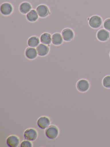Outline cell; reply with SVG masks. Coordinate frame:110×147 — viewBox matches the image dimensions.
I'll list each match as a JSON object with an SVG mask.
<instances>
[{"instance_id": "ac0fdd59", "label": "cell", "mask_w": 110, "mask_h": 147, "mask_svg": "<svg viewBox=\"0 0 110 147\" xmlns=\"http://www.w3.org/2000/svg\"><path fill=\"white\" fill-rule=\"evenodd\" d=\"M102 85L106 88H110V76H107L103 78Z\"/></svg>"}, {"instance_id": "6da1fadb", "label": "cell", "mask_w": 110, "mask_h": 147, "mask_svg": "<svg viewBox=\"0 0 110 147\" xmlns=\"http://www.w3.org/2000/svg\"><path fill=\"white\" fill-rule=\"evenodd\" d=\"M59 133V131L56 126L54 125L48 126L45 130V135L50 139L56 138Z\"/></svg>"}, {"instance_id": "3957f363", "label": "cell", "mask_w": 110, "mask_h": 147, "mask_svg": "<svg viewBox=\"0 0 110 147\" xmlns=\"http://www.w3.org/2000/svg\"><path fill=\"white\" fill-rule=\"evenodd\" d=\"M90 83L86 79H81L78 81L76 83L77 89L82 92H85L89 90L90 88Z\"/></svg>"}, {"instance_id": "5b68a950", "label": "cell", "mask_w": 110, "mask_h": 147, "mask_svg": "<svg viewBox=\"0 0 110 147\" xmlns=\"http://www.w3.org/2000/svg\"><path fill=\"white\" fill-rule=\"evenodd\" d=\"M24 138L25 140L33 141L36 140L38 137V132L36 130L33 128L27 129L24 133Z\"/></svg>"}, {"instance_id": "8992f818", "label": "cell", "mask_w": 110, "mask_h": 147, "mask_svg": "<svg viewBox=\"0 0 110 147\" xmlns=\"http://www.w3.org/2000/svg\"><path fill=\"white\" fill-rule=\"evenodd\" d=\"M36 10L40 18H46L50 13L49 8L47 6L45 5H40L38 6Z\"/></svg>"}, {"instance_id": "7a4b0ae2", "label": "cell", "mask_w": 110, "mask_h": 147, "mask_svg": "<svg viewBox=\"0 0 110 147\" xmlns=\"http://www.w3.org/2000/svg\"><path fill=\"white\" fill-rule=\"evenodd\" d=\"M89 24L90 27L95 29L100 28L102 25V20L100 16L94 15L89 18Z\"/></svg>"}, {"instance_id": "277c9868", "label": "cell", "mask_w": 110, "mask_h": 147, "mask_svg": "<svg viewBox=\"0 0 110 147\" xmlns=\"http://www.w3.org/2000/svg\"><path fill=\"white\" fill-rule=\"evenodd\" d=\"M1 14L4 16H9L13 13V6L8 2H5L0 5Z\"/></svg>"}, {"instance_id": "2e32d148", "label": "cell", "mask_w": 110, "mask_h": 147, "mask_svg": "<svg viewBox=\"0 0 110 147\" xmlns=\"http://www.w3.org/2000/svg\"><path fill=\"white\" fill-rule=\"evenodd\" d=\"M41 43L48 45L52 43V35L47 32L43 33L40 38Z\"/></svg>"}, {"instance_id": "30bf717a", "label": "cell", "mask_w": 110, "mask_h": 147, "mask_svg": "<svg viewBox=\"0 0 110 147\" xmlns=\"http://www.w3.org/2000/svg\"><path fill=\"white\" fill-rule=\"evenodd\" d=\"M61 34H62L63 38L64 41H66V42H69V41H71L74 38V36L73 31L69 28L64 29L62 31Z\"/></svg>"}, {"instance_id": "9c48e42d", "label": "cell", "mask_w": 110, "mask_h": 147, "mask_svg": "<svg viewBox=\"0 0 110 147\" xmlns=\"http://www.w3.org/2000/svg\"><path fill=\"white\" fill-rule=\"evenodd\" d=\"M38 55L40 57H44L47 55L50 51V49L48 45L43 43H40L36 48Z\"/></svg>"}, {"instance_id": "ffe728a7", "label": "cell", "mask_w": 110, "mask_h": 147, "mask_svg": "<svg viewBox=\"0 0 110 147\" xmlns=\"http://www.w3.org/2000/svg\"></svg>"}, {"instance_id": "4fadbf2b", "label": "cell", "mask_w": 110, "mask_h": 147, "mask_svg": "<svg viewBox=\"0 0 110 147\" xmlns=\"http://www.w3.org/2000/svg\"><path fill=\"white\" fill-rule=\"evenodd\" d=\"M32 9V5L28 2L21 3L19 7V11L23 14H27Z\"/></svg>"}, {"instance_id": "d6986e66", "label": "cell", "mask_w": 110, "mask_h": 147, "mask_svg": "<svg viewBox=\"0 0 110 147\" xmlns=\"http://www.w3.org/2000/svg\"><path fill=\"white\" fill-rule=\"evenodd\" d=\"M21 147H32V144L29 140L22 141L20 144Z\"/></svg>"}, {"instance_id": "8fae6325", "label": "cell", "mask_w": 110, "mask_h": 147, "mask_svg": "<svg viewBox=\"0 0 110 147\" xmlns=\"http://www.w3.org/2000/svg\"><path fill=\"white\" fill-rule=\"evenodd\" d=\"M38 55L37 50L35 48L29 47L27 48L25 51V56L29 60L35 59L38 57Z\"/></svg>"}, {"instance_id": "9a60e30c", "label": "cell", "mask_w": 110, "mask_h": 147, "mask_svg": "<svg viewBox=\"0 0 110 147\" xmlns=\"http://www.w3.org/2000/svg\"><path fill=\"white\" fill-rule=\"evenodd\" d=\"M63 41V38L61 33H55L52 36V43L54 45H60Z\"/></svg>"}, {"instance_id": "e0dca14e", "label": "cell", "mask_w": 110, "mask_h": 147, "mask_svg": "<svg viewBox=\"0 0 110 147\" xmlns=\"http://www.w3.org/2000/svg\"><path fill=\"white\" fill-rule=\"evenodd\" d=\"M40 39L38 37L34 36L31 37L28 39L27 42L28 46V47L32 48H37L40 44Z\"/></svg>"}, {"instance_id": "52a82bcc", "label": "cell", "mask_w": 110, "mask_h": 147, "mask_svg": "<svg viewBox=\"0 0 110 147\" xmlns=\"http://www.w3.org/2000/svg\"><path fill=\"white\" fill-rule=\"evenodd\" d=\"M110 32L105 29H101L97 32V38L101 42H106L110 38Z\"/></svg>"}, {"instance_id": "7c38bea8", "label": "cell", "mask_w": 110, "mask_h": 147, "mask_svg": "<svg viewBox=\"0 0 110 147\" xmlns=\"http://www.w3.org/2000/svg\"><path fill=\"white\" fill-rule=\"evenodd\" d=\"M19 139L14 135L9 136L7 139V144L9 147H16L19 145Z\"/></svg>"}, {"instance_id": "5bb4252c", "label": "cell", "mask_w": 110, "mask_h": 147, "mask_svg": "<svg viewBox=\"0 0 110 147\" xmlns=\"http://www.w3.org/2000/svg\"><path fill=\"white\" fill-rule=\"evenodd\" d=\"M25 17L27 20L31 22H36L39 18L37 11L34 9H32L30 11L26 14Z\"/></svg>"}, {"instance_id": "ba28073f", "label": "cell", "mask_w": 110, "mask_h": 147, "mask_svg": "<svg viewBox=\"0 0 110 147\" xmlns=\"http://www.w3.org/2000/svg\"><path fill=\"white\" fill-rule=\"evenodd\" d=\"M50 124V119L47 117L44 116L40 117L37 121V125L42 129L47 128Z\"/></svg>"}]
</instances>
